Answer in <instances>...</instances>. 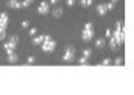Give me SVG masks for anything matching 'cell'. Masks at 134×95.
I'll return each mask as SVG.
<instances>
[{
  "label": "cell",
  "mask_w": 134,
  "mask_h": 95,
  "mask_svg": "<svg viewBox=\"0 0 134 95\" xmlns=\"http://www.w3.org/2000/svg\"><path fill=\"white\" fill-rule=\"evenodd\" d=\"M41 45H42V50L45 51V53H51V51L56 48V41L51 39L50 36L45 35V39H44V42L41 44Z\"/></svg>",
  "instance_id": "obj_1"
},
{
  "label": "cell",
  "mask_w": 134,
  "mask_h": 95,
  "mask_svg": "<svg viewBox=\"0 0 134 95\" xmlns=\"http://www.w3.org/2000/svg\"><path fill=\"white\" fill-rule=\"evenodd\" d=\"M74 56H75V50L72 47H66L65 53H63V60L65 62H72Z\"/></svg>",
  "instance_id": "obj_2"
},
{
  "label": "cell",
  "mask_w": 134,
  "mask_h": 95,
  "mask_svg": "<svg viewBox=\"0 0 134 95\" xmlns=\"http://www.w3.org/2000/svg\"><path fill=\"white\" fill-rule=\"evenodd\" d=\"M50 11V3L48 2H41V5H39V8H38V12L39 14H48Z\"/></svg>",
  "instance_id": "obj_3"
},
{
  "label": "cell",
  "mask_w": 134,
  "mask_h": 95,
  "mask_svg": "<svg viewBox=\"0 0 134 95\" xmlns=\"http://www.w3.org/2000/svg\"><path fill=\"white\" fill-rule=\"evenodd\" d=\"M8 20H9L8 14L6 12H2V14H0V29H6Z\"/></svg>",
  "instance_id": "obj_4"
},
{
  "label": "cell",
  "mask_w": 134,
  "mask_h": 95,
  "mask_svg": "<svg viewBox=\"0 0 134 95\" xmlns=\"http://www.w3.org/2000/svg\"><path fill=\"white\" fill-rule=\"evenodd\" d=\"M93 35H95V32H92V30H86L83 29V33H81V36H83V41H91L92 38H93Z\"/></svg>",
  "instance_id": "obj_5"
},
{
  "label": "cell",
  "mask_w": 134,
  "mask_h": 95,
  "mask_svg": "<svg viewBox=\"0 0 134 95\" xmlns=\"http://www.w3.org/2000/svg\"><path fill=\"white\" fill-rule=\"evenodd\" d=\"M95 47H97L98 50L104 48L105 47V39H104V38H97V41H95Z\"/></svg>",
  "instance_id": "obj_6"
},
{
  "label": "cell",
  "mask_w": 134,
  "mask_h": 95,
  "mask_svg": "<svg viewBox=\"0 0 134 95\" xmlns=\"http://www.w3.org/2000/svg\"><path fill=\"white\" fill-rule=\"evenodd\" d=\"M8 62H9V64H17V62H18V56H17V54L14 53H8Z\"/></svg>",
  "instance_id": "obj_7"
},
{
  "label": "cell",
  "mask_w": 134,
  "mask_h": 95,
  "mask_svg": "<svg viewBox=\"0 0 134 95\" xmlns=\"http://www.w3.org/2000/svg\"><path fill=\"white\" fill-rule=\"evenodd\" d=\"M62 14H63V9H62V8H59V6H56L54 9H53V17L60 18V17H62Z\"/></svg>",
  "instance_id": "obj_8"
},
{
  "label": "cell",
  "mask_w": 134,
  "mask_h": 95,
  "mask_svg": "<svg viewBox=\"0 0 134 95\" xmlns=\"http://www.w3.org/2000/svg\"><path fill=\"white\" fill-rule=\"evenodd\" d=\"M9 8H14V9H18V8H21V2H18V0H9Z\"/></svg>",
  "instance_id": "obj_9"
},
{
  "label": "cell",
  "mask_w": 134,
  "mask_h": 95,
  "mask_svg": "<svg viewBox=\"0 0 134 95\" xmlns=\"http://www.w3.org/2000/svg\"><path fill=\"white\" fill-rule=\"evenodd\" d=\"M44 39H45V35H38L36 38H33V44H36V45H39V44H42Z\"/></svg>",
  "instance_id": "obj_10"
},
{
  "label": "cell",
  "mask_w": 134,
  "mask_h": 95,
  "mask_svg": "<svg viewBox=\"0 0 134 95\" xmlns=\"http://www.w3.org/2000/svg\"><path fill=\"white\" fill-rule=\"evenodd\" d=\"M97 9H98V14H99V15H105V14H107L105 5H103V3H101V5H98V6H97Z\"/></svg>",
  "instance_id": "obj_11"
},
{
  "label": "cell",
  "mask_w": 134,
  "mask_h": 95,
  "mask_svg": "<svg viewBox=\"0 0 134 95\" xmlns=\"http://www.w3.org/2000/svg\"><path fill=\"white\" fill-rule=\"evenodd\" d=\"M14 48H15V45H12L11 42H6V44H5V50H6V53H12Z\"/></svg>",
  "instance_id": "obj_12"
},
{
  "label": "cell",
  "mask_w": 134,
  "mask_h": 95,
  "mask_svg": "<svg viewBox=\"0 0 134 95\" xmlns=\"http://www.w3.org/2000/svg\"><path fill=\"white\" fill-rule=\"evenodd\" d=\"M83 57H86V59H89V57H91L92 56V50L91 48H85V50H83Z\"/></svg>",
  "instance_id": "obj_13"
},
{
  "label": "cell",
  "mask_w": 134,
  "mask_h": 95,
  "mask_svg": "<svg viewBox=\"0 0 134 95\" xmlns=\"http://www.w3.org/2000/svg\"><path fill=\"white\" fill-rule=\"evenodd\" d=\"M8 42H11L12 45H17V44H18V36H17V35L9 36V41H8Z\"/></svg>",
  "instance_id": "obj_14"
},
{
  "label": "cell",
  "mask_w": 134,
  "mask_h": 95,
  "mask_svg": "<svg viewBox=\"0 0 134 95\" xmlns=\"http://www.w3.org/2000/svg\"><path fill=\"white\" fill-rule=\"evenodd\" d=\"M109 39H110V47H111V50H115V48L118 47V42H116V39L113 38V36H110Z\"/></svg>",
  "instance_id": "obj_15"
},
{
  "label": "cell",
  "mask_w": 134,
  "mask_h": 95,
  "mask_svg": "<svg viewBox=\"0 0 134 95\" xmlns=\"http://www.w3.org/2000/svg\"><path fill=\"white\" fill-rule=\"evenodd\" d=\"M92 2H93V0H81L80 3H81L83 8H89V6H92Z\"/></svg>",
  "instance_id": "obj_16"
},
{
  "label": "cell",
  "mask_w": 134,
  "mask_h": 95,
  "mask_svg": "<svg viewBox=\"0 0 134 95\" xmlns=\"http://www.w3.org/2000/svg\"><path fill=\"white\" fill-rule=\"evenodd\" d=\"M6 38V29H0V41H5Z\"/></svg>",
  "instance_id": "obj_17"
},
{
  "label": "cell",
  "mask_w": 134,
  "mask_h": 95,
  "mask_svg": "<svg viewBox=\"0 0 134 95\" xmlns=\"http://www.w3.org/2000/svg\"><path fill=\"white\" fill-rule=\"evenodd\" d=\"M104 5H105V9H107V11H113V9H115V5H113L111 2H109V3H104Z\"/></svg>",
  "instance_id": "obj_18"
},
{
  "label": "cell",
  "mask_w": 134,
  "mask_h": 95,
  "mask_svg": "<svg viewBox=\"0 0 134 95\" xmlns=\"http://www.w3.org/2000/svg\"><path fill=\"white\" fill-rule=\"evenodd\" d=\"M101 65H103V66H109V65H111V60H110L109 57H105V59L101 62Z\"/></svg>",
  "instance_id": "obj_19"
},
{
  "label": "cell",
  "mask_w": 134,
  "mask_h": 95,
  "mask_svg": "<svg viewBox=\"0 0 134 95\" xmlns=\"http://www.w3.org/2000/svg\"><path fill=\"white\" fill-rule=\"evenodd\" d=\"M35 60H36L35 56H29V59H27V65H33V64H35Z\"/></svg>",
  "instance_id": "obj_20"
},
{
  "label": "cell",
  "mask_w": 134,
  "mask_h": 95,
  "mask_svg": "<svg viewBox=\"0 0 134 95\" xmlns=\"http://www.w3.org/2000/svg\"><path fill=\"white\" fill-rule=\"evenodd\" d=\"M85 29H86V30H92V32H95V30H93V24H92V23H86V24H85Z\"/></svg>",
  "instance_id": "obj_21"
},
{
  "label": "cell",
  "mask_w": 134,
  "mask_h": 95,
  "mask_svg": "<svg viewBox=\"0 0 134 95\" xmlns=\"http://www.w3.org/2000/svg\"><path fill=\"white\" fill-rule=\"evenodd\" d=\"M79 64H80V65H87V59H86V57H83V56H81V57H80V59H79Z\"/></svg>",
  "instance_id": "obj_22"
},
{
  "label": "cell",
  "mask_w": 134,
  "mask_h": 95,
  "mask_svg": "<svg viewBox=\"0 0 134 95\" xmlns=\"http://www.w3.org/2000/svg\"><path fill=\"white\" fill-rule=\"evenodd\" d=\"M30 0H24V2H21V8H27V6H30Z\"/></svg>",
  "instance_id": "obj_23"
},
{
  "label": "cell",
  "mask_w": 134,
  "mask_h": 95,
  "mask_svg": "<svg viewBox=\"0 0 134 95\" xmlns=\"http://www.w3.org/2000/svg\"><path fill=\"white\" fill-rule=\"evenodd\" d=\"M122 64H124V59H122V57H118V59L115 60V65H118V66L122 65Z\"/></svg>",
  "instance_id": "obj_24"
},
{
  "label": "cell",
  "mask_w": 134,
  "mask_h": 95,
  "mask_svg": "<svg viewBox=\"0 0 134 95\" xmlns=\"http://www.w3.org/2000/svg\"><path fill=\"white\" fill-rule=\"evenodd\" d=\"M21 26H23V29H27V27L30 26V23H29V21L26 20V21H23V23H21Z\"/></svg>",
  "instance_id": "obj_25"
},
{
  "label": "cell",
  "mask_w": 134,
  "mask_h": 95,
  "mask_svg": "<svg viewBox=\"0 0 134 95\" xmlns=\"http://www.w3.org/2000/svg\"><path fill=\"white\" fill-rule=\"evenodd\" d=\"M30 35H32V36L36 35V27H32V29H30Z\"/></svg>",
  "instance_id": "obj_26"
},
{
  "label": "cell",
  "mask_w": 134,
  "mask_h": 95,
  "mask_svg": "<svg viewBox=\"0 0 134 95\" xmlns=\"http://www.w3.org/2000/svg\"><path fill=\"white\" fill-rule=\"evenodd\" d=\"M111 33H113V32H111L110 29H107V30H105V36H107V38H110V36H111Z\"/></svg>",
  "instance_id": "obj_27"
},
{
  "label": "cell",
  "mask_w": 134,
  "mask_h": 95,
  "mask_svg": "<svg viewBox=\"0 0 134 95\" xmlns=\"http://www.w3.org/2000/svg\"><path fill=\"white\" fill-rule=\"evenodd\" d=\"M66 3H68V6H72L75 3V0H66Z\"/></svg>",
  "instance_id": "obj_28"
},
{
  "label": "cell",
  "mask_w": 134,
  "mask_h": 95,
  "mask_svg": "<svg viewBox=\"0 0 134 95\" xmlns=\"http://www.w3.org/2000/svg\"><path fill=\"white\" fill-rule=\"evenodd\" d=\"M57 2H59V0H50L48 3H51V5H56V3H57Z\"/></svg>",
  "instance_id": "obj_29"
},
{
  "label": "cell",
  "mask_w": 134,
  "mask_h": 95,
  "mask_svg": "<svg viewBox=\"0 0 134 95\" xmlns=\"http://www.w3.org/2000/svg\"><path fill=\"white\" fill-rule=\"evenodd\" d=\"M110 2H111V3H113V5H115L116 2H118V0H110Z\"/></svg>",
  "instance_id": "obj_30"
},
{
  "label": "cell",
  "mask_w": 134,
  "mask_h": 95,
  "mask_svg": "<svg viewBox=\"0 0 134 95\" xmlns=\"http://www.w3.org/2000/svg\"><path fill=\"white\" fill-rule=\"evenodd\" d=\"M30 2H33V0H30Z\"/></svg>",
  "instance_id": "obj_31"
}]
</instances>
